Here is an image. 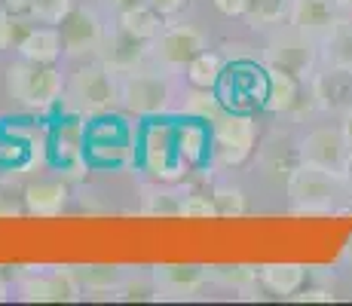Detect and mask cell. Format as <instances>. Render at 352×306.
Returning a JSON list of instances; mask_svg holds the SVG:
<instances>
[{
  "instance_id": "obj_25",
  "label": "cell",
  "mask_w": 352,
  "mask_h": 306,
  "mask_svg": "<svg viewBox=\"0 0 352 306\" xmlns=\"http://www.w3.org/2000/svg\"><path fill=\"white\" fill-rule=\"evenodd\" d=\"M77 276H80V285H83L89 294H117V288L123 285L129 270L107 267V263H92V267H80Z\"/></svg>"
},
{
  "instance_id": "obj_47",
  "label": "cell",
  "mask_w": 352,
  "mask_h": 306,
  "mask_svg": "<svg viewBox=\"0 0 352 306\" xmlns=\"http://www.w3.org/2000/svg\"><path fill=\"white\" fill-rule=\"evenodd\" d=\"M343 6H349V10H352V0H343Z\"/></svg>"
},
{
  "instance_id": "obj_43",
  "label": "cell",
  "mask_w": 352,
  "mask_h": 306,
  "mask_svg": "<svg viewBox=\"0 0 352 306\" xmlns=\"http://www.w3.org/2000/svg\"><path fill=\"white\" fill-rule=\"evenodd\" d=\"M0 215H19L16 202H6V196L0 193Z\"/></svg>"
},
{
  "instance_id": "obj_26",
  "label": "cell",
  "mask_w": 352,
  "mask_h": 306,
  "mask_svg": "<svg viewBox=\"0 0 352 306\" xmlns=\"http://www.w3.org/2000/svg\"><path fill=\"white\" fill-rule=\"evenodd\" d=\"M224 58L218 56V52H208L202 50L199 56H196L190 65L184 67L187 71V83L196 86V89H218L221 77H224Z\"/></svg>"
},
{
  "instance_id": "obj_24",
  "label": "cell",
  "mask_w": 352,
  "mask_h": 306,
  "mask_svg": "<svg viewBox=\"0 0 352 306\" xmlns=\"http://www.w3.org/2000/svg\"><path fill=\"white\" fill-rule=\"evenodd\" d=\"M117 28H123L126 34H132V37L147 40V43H151V40L162 31V16L157 10H151L147 3H138V6H132V10L120 12Z\"/></svg>"
},
{
  "instance_id": "obj_9",
  "label": "cell",
  "mask_w": 352,
  "mask_h": 306,
  "mask_svg": "<svg viewBox=\"0 0 352 306\" xmlns=\"http://www.w3.org/2000/svg\"><path fill=\"white\" fill-rule=\"evenodd\" d=\"M206 50V34L193 25H168L151 40V58L162 71H184Z\"/></svg>"
},
{
  "instance_id": "obj_3",
  "label": "cell",
  "mask_w": 352,
  "mask_h": 306,
  "mask_svg": "<svg viewBox=\"0 0 352 306\" xmlns=\"http://www.w3.org/2000/svg\"><path fill=\"white\" fill-rule=\"evenodd\" d=\"M120 105L135 117H160L172 105V83L166 71L157 67H135L120 77Z\"/></svg>"
},
{
  "instance_id": "obj_11",
  "label": "cell",
  "mask_w": 352,
  "mask_h": 306,
  "mask_svg": "<svg viewBox=\"0 0 352 306\" xmlns=\"http://www.w3.org/2000/svg\"><path fill=\"white\" fill-rule=\"evenodd\" d=\"M349 156H352V147H349L346 135H343V129L322 126L300 141V162L319 166L324 172L337 175V178H346Z\"/></svg>"
},
{
  "instance_id": "obj_5",
  "label": "cell",
  "mask_w": 352,
  "mask_h": 306,
  "mask_svg": "<svg viewBox=\"0 0 352 306\" xmlns=\"http://www.w3.org/2000/svg\"><path fill=\"white\" fill-rule=\"evenodd\" d=\"M322 56V43L313 37H307L297 28H279L263 46V65L267 67H279V71L294 74L297 80L307 83L316 71V61Z\"/></svg>"
},
{
  "instance_id": "obj_14",
  "label": "cell",
  "mask_w": 352,
  "mask_h": 306,
  "mask_svg": "<svg viewBox=\"0 0 352 306\" xmlns=\"http://www.w3.org/2000/svg\"><path fill=\"white\" fill-rule=\"evenodd\" d=\"M104 25L92 6H74L62 22V43L65 56L71 58H98L104 43Z\"/></svg>"
},
{
  "instance_id": "obj_13",
  "label": "cell",
  "mask_w": 352,
  "mask_h": 306,
  "mask_svg": "<svg viewBox=\"0 0 352 306\" xmlns=\"http://www.w3.org/2000/svg\"><path fill=\"white\" fill-rule=\"evenodd\" d=\"M132 132L123 120L107 117L86 129V153L101 166H123L132 160Z\"/></svg>"
},
{
  "instance_id": "obj_30",
  "label": "cell",
  "mask_w": 352,
  "mask_h": 306,
  "mask_svg": "<svg viewBox=\"0 0 352 306\" xmlns=\"http://www.w3.org/2000/svg\"><path fill=\"white\" fill-rule=\"evenodd\" d=\"M322 46H324V61L352 67V22L343 19V22L334 28V34H331Z\"/></svg>"
},
{
  "instance_id": "obj_42",
  "label": "cell",
  "mask_w": 352,
  "mask_h": 306,
  "mask_svg": "<svg viewBox=\"0 0 352 306\" xmlns=\"http://www.w3.org/2000/svg\"><path fill=\"white\" fill-rule=\"evenodd\" d=\"M340 129H343V135H346V141H349V147H352V107L343 113V126Z\"/></svg>"
},
{
  "instance_id": "obj_20",
  "label": "cell",
  "mask_w": 352,
  "mask_h": 306,
  "mask_svg": "<svg viewBox=\"0 0 352 306\" xmlns=\"http://www.w3.org/2000/svg\"><path fill=\"white\" fill-rule=\"evenodd\" d=\"M178 147L187 166H199L212 156V129L206 120L187 117V122H178Z\"/></svg>"
},
{
  "instance_id": "obj_34",
  "label": "cell",
  "mask_w": 352,
  "mask_h": 306,
  "mask_svg": "<svg viewBox=\"0 0 352 306\" xmlns=\"http://www.w3.org/2000/svg\"><path fill=\"white\" fill-rule=\"evenodd\" d=\"M214 206H218L221 217H239L245 215V193L239 187H218L214 190Z\"/></svg>"
},
{
  "instance_id": "obj_15",
  "label": "cell",
  "mask_w": 352,
  "mask_h": 306,
  "mask_svg": "<svg viewBox=\"0 0 352 306\" xmlns=\"http://www.w3.org/2000/svg\"><path fill=\"white\" fill-rule=\"evenodd\" d=\"M288 22L291 28L324 43L343 22V0H291Z\"/></svg>"
},
{
  "instance_id": "obj_28",
  "label": "cell",
  "mask_w": 352,
  "mask_h": 306,
  "mask_svg": "<svg viewBox=\"0 0 352 306\" xmlns=\"http://www.w3.org/2000/svg\"><path fill=\"white\" fill-rule=\"evenodd\" d=\"M288 6L291 0H252L248 12L242 19L248 22V28H270V25H279L288 19Z\"/></svg>"
},
{
  "instance_id": "obj_40",
  "label": "cell",
  "mask_w": 352,
  "mask_h": 306,
  "mask_svg": "<svg viewBox=\"0 0 352 306\" xmlns=\"http://www.w3.org/2000/svg\"><path fill=\"white\" fill-rule=\"evenodd\" d=\"M138 3H144V0H101V6H104V10H111L113 16H120V12L132 10V6H138Z\"/></svg>"
},
{
  "instance_id": "obj_39",
  "label": "cell",
  "mask_w": 352,
  "mask_h": 306,
  "mask_svg": "<svg viewBox=\"0 0 352 306\" xmlns=\"http://www.w3.org/2000/svg\"><path fill=\"white\" fill-rule=\"evenodd\" d=\"M291 300H322V303H331L334 300V294L331 291H324V288H300L297 294H291Z\"/></svg>"
},
{
  "instance_id": "obj_33",
  "label": "cell",
  "mask_w": 352,
  "mask_h": 306,
  "mask_svg": "<svg viewBox=\"0 0 352 306\" xmlns=\"http://www.w3.org/2000/svg\"><path fill=\"white\" fill-rule=\"evenodd\" d=\"M71 10H74V0H34L28 16L43 25H62Z\"/></svg>"
},
{
  "instance_id": "obj_16",
  "label": "cell",
  "mask_w": 352,
  "mask_h": 306,
  "mask_svg": "<svg viewBox=\"0 0 352 306\" xmlns=\"http://www.w3.org/2000/svg\"><path fill=\"white\" fill-rule=\"evenodd\" d=\"M151 58V43L147 40H138L132 34H126L123 28H113L104 34V43H101V52H98V61L107 65L117 77L141 67L144 61Z\"/></svg>"
},
{
  "instance_id": "obj_22",
  "label": "cell",
  "mask_w": 352,
  "mask_h": 306,
  "mask_svg": "<svg viewBox=\"0 0 352 306\" xmlns=\"http://www.w3.org/2000/svg\"><path fill=\"white\" fill-rule=\"evenodd\" d=\"M257 278L273 294L291 297L307 285V267L303 263H267V267L257 270Z\"/></svg>"
},
{
  "instance_id": "obj_45",
  "label": "cell",
  "mask_w": 352,
  "mask_h": 306,
  "mask_svg": "<svg viewBox=\"0 0 352 306\" xmlns=\"http://www.w3.org/2000/svg\"><path fill=\"white\" fill-rule=\"evenodd\" d=\"M6 297V278H3V273H0V300Z\"/></svg>"
},
{
  "instance_id": "obj_17",
  "label": "cell",
  "mask_w": 352,
  "mask_h": 306,
  "mask_svg": "<svg viewBox=\"0 0 352 306\" xmlns=\"http://www.w3.org/2000/svg\"><path fill=\"white\" fill-rule=\"evenodd\" d=\"M151 273L160 297H172V300L196 297L208 285L206 267H196V263H157Z\"/></svg>"
},
{
  "instance_id": "obj_6",
  "label": "cell",
  "mask_w": 352,
  "mask_h": 306,
  "mask_svg": "<svg viewBox=\"0 0 352 306\" xmlns=\"http://www.w3.org/2000/svg\"><path fill=\"white\" fill-rule=\"evenodd\" d=\"M67 101L77 107L80 113H92L101 117L107 113L113 105H120V80L101 61L83 65L67 83Z\"/></svg>"
},
{
  "instance_id": "obj_29",
  "label": "cell",
  "mask_w": 352,
  "mask_h": 306,
  "mask_svg": "<svg viewBox=\"0 0 352 306\" xmlns=\"http://www.w3.org/2000/svg\"><path fill=\"white\" fill-rule=\"evenodd\" d=\"M221 111H227V107L221 105V98H218V92L214 89H196L193 86V89L184 95V113L187 117H193V120L212 122Z\"/></svg>"
},
{
  "instance_id": "obj_31",
  "label": "cell",
  "mask_w": 352,
  "mask_h": 306,
  "mask_svg": "<svg viewBox=\"0 0 352 306\" xmlns=\"http://www.w3.org/2000/svg\"><path fill=\"white\" fill-rule=\"evenodd\" d=\"M113 297L117 300H157L160 291L153 282V273H129Z\"/></svg>"
},
{
  "instance_id": "obj_1",
  "label": "cell",
  "mask_w": 352,
  "mask_h": 306,
  "mask_svg": "<svg viewBox=\"0 0 352 306\" xmlns=\"http://www.w3.org/2000/svg\"><path fill=\"white\" fill-rule=\"evenodd\" d=\"M288 196L297 215H328L337 208V202L352 199L346 178H337V175L324 172L319 166H309V162L291 168Z\"/></svg>"
},
{
  "instance_id": "obj_37",
  "label": "cell",
  "mask_w": 352,
  "mask_h": 306,
  "mask_svg": "<svg viewBox=\"0 0 352 306\" xmlns=\"http://www.w3.org/2000/svg\"><path fill=\"white\" fill-rule=\"evenodd\" d=\"M147 6H151V10H157L162 19L166 16H175V12H181L187 6V0H144Z\"/></svg>"
},
{
  "instance_id": "obj_10",
  "label": "cell",
  "mask_w": 352,
  "mask_h": 306,
  "mask_svg": "<svg viewBox=\"0 0 352 306\" xmlns=\"http://www.w3.org/2000/svg\"><path fill=\"white\" fill-rule=\"evenodd\" d=\"M309 105L322 113H346L352 107V67L324 61L309 77Z\"/></svg>"
},
{
  "instance_id": "obj_7",
  "label": "cell",
  "mask_w": 352,
  "mask_h": 306,
  "mask_svg": "<svg viewBox=\"0 0 352 306\" xmlns=\"http://www.w3.org/2000/svg\"><path fill=\"white\" fill-rule=\"evenodd\" d=\"M141 162L162 184H175L184 178L190 166L184 162L178 147V122H151L141 138Z\"/></svg>"
},
{
  "instance_id": "obj_2",
  "label": "cell",
  "mask_w": 352,
  "mask_h": 306,
  "mask_svg": "<svg viewBox=\"0 0 352 306\" xmlns=\"http://www.w3.org/2000/svg\"><path fill=\"white\" fill-rule=\"evenodd\" d=\"M6 92L28 111H50L62 98L65 80L56 65H37L22 58L6 67Z\"/></svg>"
},
{
  "instance_id": "obj_19",
  "label": "cell",
  "mask_w": 352,
  "mask_h": 306,
  "mask_svg": "<svg viewBox=\"0 0 352 306\" xmlns=\"http://www.w3.org/2000/svg\"><path fill=\"white\" fill-rule=\"evenodd\" d=\"M67 206V187L62 181H40L25 190V212L34 217H56Z\"/></svg>"
},
{
  "instance_id": "obj_41",
  "label": "cell",
  "mask_w": 352,
  "mask_h": 306,
  "mask_svg": "<svg viewBox=\"0 0 352 306\" xmlns=\"http://www.w3.org/2000/svg\"><path fill=\"white\" fill-rule=\"evenodd\" d=\"M3 10H10L12 16H22V12H31V3L34 0H0Z\"/></svg>"
},
{
  "instance_id": "obj_46",
  "label": "cell",
  "mask_w": 352,
  "mask_h": 306,
  "mask_svg": "<svg viewBox=\"0 0 352 306\" xmlns=\"http://www.w3.org/2000/svg\"><path fill=\"white\" fill-rule=\"evenodd\" d=\"M343 257H346V261L352 263V239H349V245H346V251H343Z\"/></svg>"
},
{
  "instance_id": "obj_32",
  "label": "cell",
  "mask_w": 352,
  "mask_h": 306,
  "mask_svg": "<svg viewBox=\"0 0 352 306\" xmlns=\"http://www.w3.org/2000/svg\"><path fill=\"white\" fill-rule=\"evenodd\" d=\"M206 276H208V282L239 291V288H245L248 282H254V278H257V270L242 267V263H233V267H206Z\"/></svg>"
},
{
  "instance_id": "obj_21",
  "label": "cell",
  "mask_w": 352,
  "mask_h": 306,
  "mask_svg": "<svg viewBox=\"0 0 352 306\" xmlns=\"http://www.w3.org/2000/svg\"><path fill=\"white\" fill-rule=\"evenodd\" d=\"M16 50H19V56L22 58L37 61V65H56L58 56L65 52L62 31H56V28H31Z\"/></svg>"
},
{
  "instance_id": "obj_38",
  "label": "cell",
  "mask_w": 352,
  "mask_h": 306,
  "mask_svg": "<svg viewBox=\"0 0 352 306\" xmlns=\"http://www.w3.org/2000/svg\"><path fill=\"white\" fill-rule=\"evenodd\" d=\"M12 46V12L0 6V50Z\"/></svg>"
},
{
  "instance_id": "obj_12",
  "label": "cell",
  "mask_w": 352,
  "mask_h": 306,
  "mask_svg": "<svg viewBox=\"0 0 352 306\" xmlns=\"http://www.w3.org/2000/svg\"><path fill=\"white\" fill-rule=\"evenodd\" d=\"M83 285L74 267H56L50 273H31L19 282V300L25 303H62L80 300Z\"/></svg>"
},
{
  "instance_id": "obj_18",
  "label": "cell",
  "mask_w": 352,
  "mask_h": 306,
  "mask_svg": "<svg viewBox=\"0 0 352 306\" xmlns=\"http://www.w3.org/2000/svg\"><path fill=\"white\" fill-rule=\"evenodd\" d=\"M300 83L294 74L279 71V67H267V98H263V111L270 113H294L300 105Z\"/></svg>"
},
{
  "instance_id": "obj_23",
  "label": "cell",
  "mask_w": 352,
  "mask_h": 306,
  "mask_svg": "<svg viewBox=\"0 0 352 306\" xmlns=\"http://www.w3.org/2000/svg\"><path fill=\"white\" fill-rule=\"evenodd\" d=\"M181 202H184V196L175 193L172 187H166V184H151V187L141 190V215L147 217H181Z\"/></svg>"
},
{
  "instance_id": "obj_27",
  "label": "cell",
  "mask_w": 352,
  "mask_h": 306,
  "mask_svg": "<svg viewBox=\"0 0 352 306\" xmlns=\"http://www.w3.org/2000/svg\"><path fill=\"white\" fill-rule=\"evenodd\" d=\"M56 153L62 162H80L86 156V122L67 120L56 132Z\"/></svg>"
},
{
  "instance_id": "obj_36",
  "label": "cell",
  "mask_w": 352,
  "mask_h": 306,
  "mask_svg": "<svg viewBox=\"0 0 352 306\" xmlns=\"http://www.w3.org/2000/svg\"><path fill=\"white\" fill-rule=\"evenodd\" d=\"M214 6H218V12H224L230 19H239L248 12V6H252V0H212Z\"/></svg>"
},
{
  "instance_id": "obj_44",
  "label": "cell",
  "mask_w": 352,
  "mask_h": 306,
  "mask_svg": "<svg viewBox=\"0 0 352 306\" xmlns=\"http://www.w3.org/2000/svg\"><path fill=\"white\" fill-rule=\"evenodd\" d=\"M346 187H349V196H352V156H349V168H346Z\"/></svg>"
},
{
  "instance_id": "obj_35",
  "label": "cell",
  "mask_w": 352,
  "mask_h": 306,
  "mask_svg": "<svg viewBox=\"0 0 352 306\" xmlns=\"http://www.w3.org/2000/svg\"><path fill=\"white\" fill-rule=\"evenodd\" d=\"M181 217H190V221H206V217H218V206H214L212 196L206 193H190L181 202Z\"/></svg>"
},
{
  "instance_id": "obj_4",
  "label": "cell",
  "mask_w": 352,
  "mask_h": 306,
  "mask_svg": "<svg viewBox=\"0 0 352 306\" xmlns=\"http://www.w3.org/2000/svg\"><path fill=\"white\" fill-rule=\"evenodd\" d=\"M212 129V160L218 166H242L254 153L257 144V126L252 113L242 111H221L218 117L208 122Z\"/></svg>"
},
{
  "instance_id": "obj_8",
  "label": "cell",
  "mask_w": 352,
  "mask_h": 306,
  "mask_svg": "<svg viewBox=\"0 0 352 306\" xmlns=\"http://www.w3.org/2000/svg\"><path fill=\"white\" fill-rule=\"evenodd\" d=\"M214 92L227 111L252 113L254 107H263V98H267V65H257L252 58L233 61L224 67V77Z\"/></svg>"
}]
</instances>
